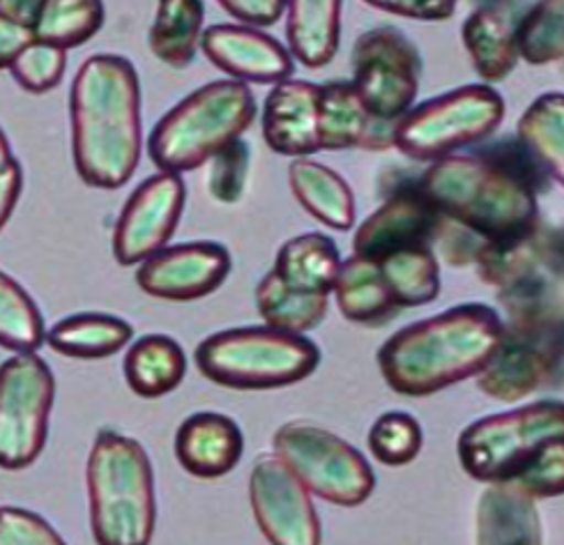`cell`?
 Wrapping results in <instances>:
<instances>
[{"label": "cell", "instance_id": "obj_1", "mask_svg": "<svg viewBox=\"0 0 564 545\" xmlns=\"http://www.w3.org/2000/svg\"><path fill=\"white\" fill-rule=\"evenodd\" d=\"M69 143L74 171L86 187L120 189L143 154L141 81L130 58L95 54L69 88Z\"/></svg>", "mask_w": 564, "mask_h": 545}, {"label": "cell", "instance_id": "obj_2", "mask_svg": "<svg viewBox=\"0 0 564 545\" xmlns=\"http://www.w3.org/2000/svg\"><path fill=\"white\" fill-rule=\"evenodd\" d=\"M502 329V316L489 304H460L390 336L378 350V367L397 394L429 396L479 375Z\"/></svg>", "mask_w": 564, "mask_h": 545}, {"label": "cell", "instance_id": "obj_3", "mask_svg": "<svg viewBox=\"0 0 564 545\" xmlns=\"http://www.w3.org/2000/svg\"><path fill=\"white\" fill-rule=\"evenodd\" d=\"M420 187L445 219L489 244L517 242L540 226L536 194L477 152L435 160Z\"/></svg>", "mask_w": 564, "mask_h": 545}, {"label": "cell", "instance_id": "obj_4", "mask_svg": "<svg viewBox=\"0 0 564 545\" xmlns=\"http://www.w3.org/2000/svg\"><path fill=\"white\" fill-rule=\"evenodd\" d=\"M90 532L99 545H145L158 525L155 475L139 439L99 428L86 465Z\"/></svg>", "mask_w": 564, "mask_h": 545}, {"label": "cell", "instance_id": "obj_5", "mask_svg": "<svg viewBox=\"0 0 564 545\" xmlns=\"http://www.w3.org/2000/svg\"><path fill=\"white\" fill-rule=\"evenodd\" d=\"M253 120L256 99L247 84L236 79L205 84L152 127L148 154L160 171L183 175L205 166L226 145L242 139Z\"/></svg>", "mask_w": 564, "mask_h": 545}, {"label": "cell", "instance_id": "obj_6", "mask_svg": "<svg viewBox=\"0 0 564 545\" xmlns=\"http://www.w3.org/2000/svg\"><path fill=\"white\" fill-rule=\"evenodd\" d=\"M194 361L203 378L228 389L259 392L310 378L321 363V350L304 334L276 327H238L200 341Z\"/></svg>", "mask_w": 564, "mask_h": 545}, {"label": "cell", "instance_id": "obj_7", "mask_svg": "<svg viewBox=\"0 0 564 545\" xmlns=\"http://www.w3.org/2000/svg\"><path fill=\"white\" fill-rule=\"evenodd\" d=\"M475 265L509 320H564V226L540 224L517 242L489 244Z\"/></svg>", "mask_w": 564, "mask_h": 545}, {"label": "cell", "instance_id": "obj_8", "mask_svg": "<svg viewBox=\"0 0 564 545\" xmlns=\"http://www.w3.org/2000/svg\"><path fill=\"white\" fill-rule=\"evenodd\" d=\"M555 439H564V403L540 401L470 424L458 437V460L475 481L511 486Z\"/></svg>", "mask_w": 564, "mask_h": 545}, {"label": "cell", "instance_id": "obj_9", "mask_svg": "<svg viewBox=\"0 0 564 545\" xmlns=\"http://www.w3.org/2000/svg\"><path fill=\"white\" fill-rule=\"evenodd\" d=\"M505 118L502 97L486 84L429 99L394 124V148L417 162H435L489 139Z\"/></svg>", "mask_w": 564, "mask_h": 545}, {"label": "cell", "instance_id": "obj_10", "mask_svg": "<svg viewBox=\"0 0 564 545\" xmlns=\"http://www.w3.org/2000/svg\"><path fill=\"white\" fill-rule=\"evenodd\" d=\"M56 403V378L37 352H17L0 363V470L19 472L46 447Z\"/></svg>", "mask_w": 564, "mask_h": 545}, {"label": "cell", "instance_id": "obj_11", "mask_svg": "<svg viewBox=\"0 0 564 545\" xmlns=\"http://www.w3.org/2000/svg\"><path fill=\"white\" fill-rule=\"evenodd\" d=\"M272 447L312 495L337 506H360L371 498V465L339 435L312 424H286L274 433Z\"/></svg>", "mask_w": 564, "mask_h": 545}, {"label": "cell", "instance_id": "obj_12", "mask_svg": "<svg viewBox=\"0 0 564 545\" xmlns=\"http://www.w3.org/2000/svg\"><path fill=\"white\" fill-rule=\"evenodd\" d=\"M562 363L564 320H509L496 355L477 375V384L486 396L519 403L551 384Z\"/></svg>", "mask_w": 564, "mask_h": 545}, {"label": "cell", "instance_id": "obj_13", "mask_svg": "<svg viewBox=\"0 0 564 545\" xmlns=\"http://www.w3.org/2000/svg\"><path fill=\"white\" fill-rule=\"evenodd\" d=\"M420 79V48L403 31L380 25L357 37L352 46V86L373 116L399 120L408 113L417 99Z\"/></svg>", "mask_w": 564, "mask_h": 545}, {"label": "cell", "instance_id": "obj_14", "mask_svg": "<svg viewBox=\"0 0 564 545\" xmlns=\"http://www.w3.org/2000/svg\"><path fill=\"white\" fill-rule=\"evenodd\" d=\"M187 187L181 173L160 171L124 200L113 228V258L120 268L143 263L164 249L183 219Z\"/></svg>", "mask_w": 564, "mask_h": 545}, {"label": "cell", "instance_id": "obj_15", "mask_svg": "<svg viewBox=\"0 0 564 545\" xmlns=\"http://www.w3.org/2000/svg\"><path fill=\"white\" fill-rule=\"evenodd\" d=\"M249 502L265 541L274 545H318L323 541L312 492L276 454L256 460L249 477Z\"/></svg>", "mask_w": 564, "mask_h": 545}, {"label": "cell", "instance_id": "obj_16", "mask_svg": "<svg viewBox=\"0 0 564 545\" xmlns=\"http://www.w3.org/2000/svg\"><path fill=\"white\" fill-rule=\"evenodd\" d=\"M234 261L224 244L198 240L164 247L137 270V285L164 302H196L219 291Z\"/></svg>", "mask_w": 564, "mask_h": 545}, {"label": "cell", "instance_id": "obj_17", "mask_svg": "<svg viewBox=\"0 0 564 545\" xmlns=\"http://www.w3.org/2000/svg\"><path fill=\"white\" fill-rule=\"evenodd\" d=\"M443 215L417 185L399 187L360 226L352 238V253L382 261L403 249L433 247Z\"/></svg>", "mask_w": 564, "mask_h": 545}, {"label": "cell", "instance_id": "obj_18", "mask_svg": "<svg viewBox=\"0 0 564 545\" xmlns=\"http://www.w3.org/2000/svg\"><path fill=\"white\" fill-rule=\"evenodd\" d=\"M200 48L217 69L242 84H279L293 76L291 51L247 23H217L203 31Z\"/></svg>", "mask_w": 564, "mask_h": 545}, {"label": "cell", "instance_id": "obj_19", "mask_svg": "<svg viewBox=\"0 0 564 545\" xmlns=\"http://www.w3.org/2000/svg\"><path fill=\"white\" fill-rule=\"evenodd\" d=\"M397 120H382L369 111L352 81H329L318 97V148L337 150H390L394 148Z\"/></svg>", "mask_w": 564, "mask_h": 545}, {"label": "cell", "instance_id": "obj_20", "mask_svg": "<svg viewBox=\"0 0 564 545\" xmlns=\"http://www.w3.org/2000/svg\"><path fill=\"white\" fill-rule=\"evenodd\" d=\"M321 86L310 81H279L263 107V139L284 157H310L318 148Z\"/></svg>", "mask_w": 564, "mask_h": 545}, {"label": "cell", "instance_id": "obj_21", "mask_svg": "<svg viewBox=\"0 0 564 545\" xmlns=\"http://www.w3.org/2000/svg\"><path fill=\"white\" fill-rule=\"evenodd\" d=\"M173 451L183 470L196 479H221L245 454L240 426L219 412H196L175 433Z\"/></svg>", "mask_w": 564, "mask_h": 545}, {"label": "cell", "instance_id": "obj_22", "mask_svg": "<svg viewBox=\"0 0 564 545\" xmlns=\"http://www.w3.org/2000/svg\"><path fill=\"white\" fill-rule=\"evenodd\" d=\"M519 19L505 3L479 6L460 29L475 72L486 84L505 81L519 63Z\"/></svg>", "mask_w": 564, "mask_h": 545}, {"label": "cell", "instance_id": "obj_23", "mask_svg": "<svg viewBox=\"0 0 564 545\" xmlns=\"http://www.w3.org/2000/svg\"><path fill=\"white\" fill-rule=\"evenodd\" d=\"M344 0H286V42L304 67L332 63L341 40Z\"/></svg>", "mask_w": 564, "mask_h": 545}, {"label": "cell", "instance_id": "obj_24", "mask_svg": "<svg viewBox=\"0 0 564 545\" xmlns=\"http://www.w3.org/2000/svg\"><path fill=\"white\" fill-rule=\"evenodd\" d=\"M124 382L141 399H162L183 384L187 357L166 334H148L130 346L122 359Z\"/></svg>", "mask_w": 564, "mask_h": 545}, {"label": "cell", "instance_id": "obj_25", "mask_svg": "<svg viewBox=\"0 0 564 545\" xmlns=\"http://www.w3.org/2000/svg\"><path fill=\"white\" fill-rule=\"evenodd\" d=\"M542 521L534 500L525 492L489 483L477 509V541L502 545H534L542 543Z\"/></svg>", "mask_w": 564, "mask_h": 545}, {"label": "cell", "instance_id": "obj_26", "mask_svg": "<svg viewBox=\"0 0 564 545\" xmlns=\"http://www.w3.org/2000/svg\"><path fill=\"white\" fill-rule=\"evenodd\" d=\"M134 339V327L111 314L84 310L58 320L44 334V344L69 359H107Z\"/></svg>", "mask_w": 564, "mask_h": 545}, {"label": "cell", "instance_id": "obj_27", "mask_svg": "<svg viewBox=\"0 0 564 545\" xmlns=\"http://www.w3.org/2000/svg\"><path fill=\"white\" fill-rule=\"evenodd\" d=\"M289 185L306 212L335 230H350L355 224V196L348 182L325 164L295 157L289 166Z\"/></svg>", "mask_w": 564, "mask_h": 545}, {"label": "cell", "instance_id": "obj_28", "mask_svg": "<svg viewBox=\"0 0 564 545\" xmlns=\"http://www.w3.org/2000/svg\"><path fill=\"white\" fill-rule=\"evenodd\" d=\"M339 310L350 323L380 325L399 314V306L382 279L376 261L362 255H350L341 263L335 291Z\"/></svg>", "mask_w": 564, "mask_h": 545}, {"label": "cell", "instance_id": "obj_29", "mask_svg": "<svg viewBox=\"0 0 564 545\" xmlns=\"http://www.w3.org/2000/svg\"><path fill=\"white\" fill-rule=\"evenodd\" d=\"M272 270L291 288L329 295L341 270V255L323 232H306L279 249Z\"/></svg>", "mask_w": 564, "mask_h": 545}, {"label": "cell", "instance_id": "obj_30", "mask_svg": "<svg viewBox=\"0 0 564 545\" xmlns=\"http://www.w3.org/2000/svg\"><path fill=\"white\" fill-rule=\"evenodd\" d=\"M205 23L203 0H158L148 46L160 63L171 69H185L200 48Z\"/></svg>", "mask_w": 564, "mask_h": 545}, {"label": "cell", "instance_id": "obj_31", "mask_svg": "<svg viewBox=\"0 0 564 545\" xmlns=\"http://www.w3.org/2000/svg\"><path fill=\"white\" fill-rule=\"evenodd\" d=\"M105 19V0H42L31 31L35 40L69 51L88 44Z\"/></svg>", "mask_w": 564, "mask_h": 545}, {"label": "cell", "instance_id": "obj_32", "mask_svg": "<svg viewBox=\"0 0 564 545\" xmlns=\"http://www.w3.org/2000/svg\"><path fill=\"white\" fill-rule=\"evenodd\" d=\"M256 308H259L265 325L306 334L318 327L327 316V295L304 293L291 288L289 283L281 281L274 270H270L256 288Z\"/></svg>", "mask_w": 564, "mask_h": 545}, {"label": "cell", "instance_id": "obj_33", "mask_svg": "<svg viewBox=\"0 0 564 545\" xmlns=\"http://www.w3.org/2000/svg\"><path fill=\"white\" fill-rule=\"evenodd\" d=\"M376 263L399 308L424 306L441 295V265L433 247L403 249Z\"/></svg>", "mask_w": 564, "mask_h": 545}, {"label": "cell", "instance_id": "obj_34", "mask_svg": "<svg viewBox=\"0 0 564 545\" xmlns=\"http://www.w3.org/2000/svg\"><path fill=\"white\" fill-rule=\"evenodd\" d=\"M517 137L532 150L546 173L564 187V95L536 97L517 124Z\"/></svg>", "mask_w": 564, "mask_h": 545}, {"label": "cell", "instance_id": "obj_35", "mask_svg": "<svg viewBox=\"0 0 564 545\" xmlns=\"http://www.w3.org/2000/svg\"><path fill=\"white\" fill-rule=\"evenodd\" d=\"M44 334V318L35 299L19 281L0 270V348L37 352Z\"/></svg>", "mask_w": 564, "mask_h": 545}, {"label": "cell", "instance_id": "obj_36", "mask_svg": "<svg viewBox=\"0 0 564 545\" xmlns=\"http://www.w3.org/2000/svg\"><path fill=\"white\" fill-rule=\"evenodd\" d=\"M519 56L530 65L564 58V0H536L517 25Z\"/></svg>", "mask_w": 564, "mask_h": 545}, {"label": "cell", "instance_id": "obj_37", "mask_svg": "<svg viewBox=\"0 0 564 545\" xmlns=\"http://www.w3.org/2000/svg\"><path fill=\"white\" fill-rule=\"evenodd\" d=\"M422 426L408 412H384L369 433V449L373 458L390 467L413 462L422 451Z\"/></svg>", "mask_w": 564, "mask_h": 545}, {"label": "cell", "instance_id": "obj_38", "mask_svg": "<svg viewBox=\"0 0 564 545\" xmlns=\"http://www.w3.org/2000/svg\"><path fill=\"white\" fill-rule=\"evenodd\" d=\"M67 69V51L54 44L33 40L10 65V74L19 88L31 95L56 90Z\"/></svg>", "mask_w": 564, "mask_h": 545}, {"label": "cell", "instance_id": "obj_39", "mask_svg": "<svg viewBox=\"0 0 564 545\" xmlns=\"http://www.w3.org/2000/svg\"><path fill=\"white\" fill-rule=\"evenodd\" d=\"M249 160L251 152L249 145L238 139L230 145H226L221 152L208 162L210 175H208V189L210 196L224 205H234L242 198L247 177H249Z\"/></svg>", "mask_w": 564, "mask_h": 545}, {"label": "cell", "instance_id": "obj_40", "mask_svg": "<svg viewBox=\"0 0 564 545\" xmlns=\"http://www.w3.org/2000/svg\"><path fill=\"white\" fill-rule=\"evenodd\" d=\"M477 154L494 162L502 171H507L511 177H517L519 182L534 194H540L542 189L549 187V173L544 164L534 157L532 150L517 137V139H502L491 145H481L477 148Z\"/></svg>", "mask_w": 564, "mask_h": 545}, {"label": "cell", "instance_id": "obj_41", "mask_svg": "<svg viewBox=\"0 0 564 545\" xmlns=\"http://www.w3.org/2000/svg\"><path fill=\"white\" fill-rule=\"evenodd\" d=\"M511 488L525 492L534 502L564 495V439H555L542 458L511 483Z\"/></svg>", "mask_w": 564, "mask_h": 545}, {"label": "cell", "instance_id": "obj_42", "mask_svg": "<svg viewBox=\"0 0 564 545\" xmlns=\"http://www.w3.org/2000/svg\"><path fill=\"white\" fill-rule=\"evenodd\" d=\"M46 517L19 506H0V545H63Z\"/></svg>", "mask_w": 564, "mask_h": 545}, {"label": "cell", "instance_id": "obj_43", "mask_svg": "<svg viewBox=\"0 0 564 545\" xmlns=\"http://www.w3.org/2000/svg\"><path fill=\"white\" fill-rule=\"evenodd\" d=\"M365 3L394 17L417 21H445L454 14L458 0H365Z\"/></svg>", "mask_w": 564, "mask_h": 545}, {"label": "cell", "instance_id": "obj_44", "mask_svg": "<svg viewBox=\"0 0 564 545\" xmlns=\"http://www.w3.org/2000/svg\"><path fill=\"white\" fill-rule=\"evenodd\" d=\"M217 3L247 25H274L286 10V0H217Z\"/></svg>", "mask_w": 564, "mask_h": 545}, {"label": "cell", "instance_id": "obj_45", "mask_svg": "<svg viewBox=\"0 0 564 545\" xmlns=\"http://www.w3.org/2000/svg\"><path fill=\"white\" fill-rule=\"evenodd\" d=\"M29 23H21L0 12V69H10L14 58L33 42Z\"/></svg>", "mask_w": 564, "mask_h": 545}, {"label": "cell", "instance_id": "obj_46", "mask_svg": "<svg viewBox=\"0 0 564 545\" xmlns=\"http://www.w3.org/2000/svg\"><path fill=\"white\" fill-rule=\"evenodd\" d=\"M21 192H23V168L19 160H12L6 168H0V230H3L12 219Z\"/></svg>", "mask_w": 564, "mask_h": 545}, {"label": "cell", "instance_id": "obj_47", "mask_svg": "<svg viewBox=\"0 0 564 545\" xmlns=\"http://www.w3.org/2000/svg\"><path fill=\"white\" fill-rule=\"evenodd\" d=\"M40 6H42V0H0V12L31 25Z\"/></svg>", "mask_w": 564, "mask_h": 545}, {"label": "cell", "instance_id": "obj_48", "mask_svg": "<svg viewBox=\"0 0 564 545\" xmlns=\"http://www.w3.org/2000/svg\"><path fill=\"white\" fill-rule=\"evenodd\" d=\"M12 160H14L12 145H10V141H8L6 132H3V127H0V168H6Z\"/></svg>", "mask_w": 564, "mask_h": 545}, {"label": "cell", "instance_id": "obj_49", "mask_svg": "<svg viewBox=\"0 0 564 545\" xmlns=\"http://www.w3.org/2000/svg\"><path fill=\"white\" fill-rule=\"evenodd\" d=\"M562 69H564V58H562Z\"/></svg>", "mask_w": 564, "mask_h": 545}]
</instances>
